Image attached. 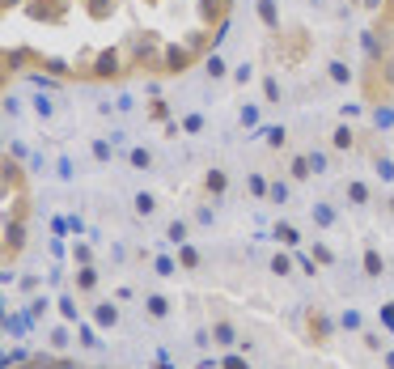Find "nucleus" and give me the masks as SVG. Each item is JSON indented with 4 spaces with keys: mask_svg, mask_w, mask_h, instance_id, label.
Returning <instances> with one entry per match:
<instances>
[{
    "mask_svg": "<svg viewBox=\"0 0 394 369\" xmlns=\"http://www.w3.org/2000/svg\"><path fill=\"white\" fill-rule=\"evenodd\" d=\"M21 251H26V212H13V216H5V246H0V259H5V267L17 263Z\"/></svg>",
    "mask_w": 394,
    "mask_h": 369,
    "instance_id": "obj_1",
    "label": "nucleus"
},
{
    "mask_svg": "<svg viewBox=\"0 0 394 369\" xmlns=\"http://www.w3.org/2000/svg\"><path fill=\"white\" fill-rule=\"evenodd\" d=\"M0 179H5V200H9V195H13V200H17V195H26V170H21L9 153H5V161H0Z\"/></svg>",
    "mask_w": 394,
    "mask_h": 369,
    "instance_id": "obj_2",
    "label": "nucleus"
},
{
    "mask_svg": "<svg viewBox=\"0 0 394 369\" xmlns=\"http://www.w3.org/2000/svg\"><path fill=\"white\" fill-rule=\"evenodd\" d=\"M305 335H310V344H318V348H323V344H331V318L318 310V306L305 310Z\"/></svg>",
    "mask_w": 394,
    "mask_h": 369,
    "instance_id": "obj_3",
    "label": "nucleus"
},
{
    "mask_svg": "<svg viewBox=\"0 0 394 369\" xmlns=\"http://www.w3.org/2000/svg\"><path fill=\"white\" fill-rule=\"evenodd\" d=\"M208 335H212V344H216V348H233V344H237V327H233V318L216 314L212 323H208Z\"/></svg>",
    "mask_w": 394,
    "mask_h": 369,
    "instance_id": "obj_4",
    "label": "nucleus"
},
{
    "mask_svg": "<svg viewBox=\"0 0 394 369\" xmlns=\"http://www.w3.org/2000/svg\"><path fill=\"white\" fill-rule=\"evenodd\" d=\"M225 191H229V175H225V170H220V166H212L208 175H204V195H212V200H220V195H225Z\"/></svg>",
    "mask_w": 394,
    "mask_h": 369,
    "instance_id": "obj_5",
    "label": "nucleus"
},
{
    "mask_svg": "<svg viewBox=\"0 0 394 369\" xmlns=\"http://www.w3.org/2000/svg\"><path fill=\"white\" fill-rule=\"evenodd\" d=\"M360 267H364V276H369V280H378V276L386 272V259H382V251H378V246H364Z\"/></svg>",
    "mask_w": 394,
    "mask_h": 369,
    "instance_id": "obj_6",
    "label": "nucleus"
},
{
    "mask_svg": "<svg viewBox=\"0 0 394 369\" xmlns=\"http://www.w3.org/2000/svg\"><path fill=\"white\" fill-rule=\"evenodd\" d=\"M331 149H335V153H352V149H356V132L348 128V123H339V128L331 132Z\"/></svg>",
    "mask_w": 394,
    "mask_h": 369,
    "instance_id": "obj_7",
    "label": "nucleus"
},
{
    "mask_svg": "<svg viewBox=\"0 0 394 369\" xmlns=\"http://www.w3.org/2000/svg\"><path fill=\"white\" fill-rule=\"evenodd\" d=\"M72 289H77V293H93L97 289V267L93 263L77 267V272H72Z\"/></svg>",
    "mask_w": 394,
    "mask_h": 369,
    "instance_id": "obj_8",
    "label": "nucleus"
},
{
    "mask_svg": "<svg viewBox=\"0 0 394 369\" xmlns=\"http://www.w3.org/2000/svg\"><path fill=\"white\" fill-rule=\"evenodd\" d=\"M115 323H119V306H115V302H102V306L93 310V327H97V331H106V327H115Z\"/></svg>",
    "mask_w": 394,
    "mask_h": 369,
    "instance_id": "obj_9",
    "label": "nucleus"
},
{
    "mask_svg": "<svg viewBox=\"0 0 394 369\" xmlns=\"http://www.w3.org/2000/svg\"><path fill=\"white\" fill-rule=\"evenodd\" d=\"M343 195H348V200H352V208H364L369 200H373V191H369L360 179H348V187H343Z\"/></svg>",
    "mask_w": 394,
    "mask_h": 369,
    "instance_id": "obj_10",
    "label": "nucleus"
},
{
    "mask_svg": "<svg viewBox=\"0 0 394 369\" xmlns=\"http://www.w3.org/2000/svg\"><path fill=\"white\" fill-rule=\"evenodd\" d=\"M272 238H276L280 246H297V242H301L297 225H288V221H276V230H272Z\"/></svg>",
    "mask_w": 394,
    "mask_h": 369,
    "instance_id": "obj_11",
    "label": "nucleus"
},
{
    "mask_svg": "<svg viewBox=\"0 0 394 369\" xmlns=\"http://www.w3.org/2000/svg\"><path fill=\"white\" fill-rule=\"evenodd\" d=\"M288 175L297 179V183H305V179L314 175V161H310V153H297V157H292V166H288Z\"/></svg>",
    "mask_w": 394,
    "mask_h": 369,
    "instance_id": "obj_12",
    "label": "nucleus"
},
{
    "mask_svg": "<svg viewBox=\"0 0 394 369\" xmlns=\"http://www.w3.org/2000/svg\"><path fill=\"white\" fill-rule=\"evenodd\" d=\"M259 17H263V26H267V30H276V34H280V13H276V0H259Z\"/></svg>",
    "mask_w": 394,
    "mask_h": 369,
    "instance_id": "obj_13",
    "label": "nucleus"
},
{
    "mask_svg": "<svg viewBox=\"0 0 394 369\" xmlns=\"http://www.w3.org/2000/svg\"><path fill=\"white\" fill-rule=\"evenodd\" d=\"M144 314H149V318H165L170 314V302L161 298V293H149V298H144Z\"/></svg>",
    "mask_w": 394,
    "mask_h": 369,
    "instance_id": "obj_14",
    "label": "nucleus"
},
{
    "mask_svg": "<svg viewBox=\"0 0 394 369\" xmlns=\"http://www.w3.org/2000/svg\"><path fill=\"white\" fill-rule=\"evenodd\" d=\"M204 259H200V251H195V246L191 242H183L178 246V267H187V272H195V267H200Z\"/></svg>",
    "mask_w": 394,
    "mask_h": 369,
    "instance_id": "obj_15",
    "label": "nucleus"
},
{
    "mask_svg": "<svg viewBox=\"0 0 394 369\" xmlns=\"http://www.w3.org/2000/svg\"><path fill=\"white\" fill-rule=\"evenodd\" d=\"M187 234H191L187 221H170V225H165V238L174 242V246H183V242H187Z\"/></svg>",
    "mask_w": 394,
    "mask_h": 369,
    "instance_id": "obj_16",
    "label": "nucleus"
},
{
    "mask_svg": "<svg viewBox=\"0 0 394 369\" xmlns=\"http://www.w3.org/2000/svg\"><path fill=\"white\" fill-rule=\"evenodd\" d=\"M360 344L369 353H386V335L382 331H360Z\"/></svg>",
    "mask_w": 394,
    "mask_h": 369,
    "instance_id": "obj_17",
    "label": "nucleus"
},
{
    "mask_svg": "<svg viewBox=\"0 0 394 369\" xmlns=\"http://www.w3.org/2000/svg\"><path fill=\"white\" fill-rule=\"evenodd\" d=\"M272 272H276V276H292V259H288L284 251L272 255Z\"/></svg>",
    "mask_w": 394,
    "mask_h": 369,
    "instance_id": "obj_18",
    "label": "nucleus"
},
{
    "mask_svg": "<svg viewBox=\"0 0 394 369\" xmlns=\"http://www.w3.org/2000/svg\"><path fill=\"white\" fill-rule=\"evenodd\" d=\"M136 212H140V216H153V212H157V200H153L149 191H144V195H136Z\"/></svg>",
    "mask_w": 394,
    "mask_h": 369,
    "instance_id": "obj_19",
    "label": "nucleus"
},
{
    "mask_svg": "<svg viewBox=\"0 0 394 369\" xmlns=\"http://www.w3.org/2000/svg\"><path fill=\"white\" fill-rule=\"evenodd\" d=\"M267 144H272V149H284V144H288V132H284V128H267Z\"/></svg>",
    "mask_w": 394,
    "mask_h": 369,
    "instance_id": "obj_20",
    "label": "nucleus"
},
{
    "mask_svg": "<svg viewBox=\"0 0 394 369\" xmlns=\"http://www.w3.org/2000/svg\"><path fill=\"white\" fill-rule=\"evenodd\" d=\"M132 166H136V170H149V166H153V153H149V149H132Z\"/></svg>",
    "mask_w": 394,
    "mask_h": 369,
    "instance_id": "obj_21",
    "label": "nucleus"
},
{
    "mask_svg": "<svg viewBox=\"0 0 394 369\" xmlns=\"http://www.w3.org/2000/svg\"><path fill=\"white\" fill-rule=\"evenodd\" d=\"M220 369H251V361L237 357V353H229V357H220Z\"/></svg>",
    "mask_w": 394,
    "mask_h": 369,
    "instance_id": "obj_22",
    "label": "nucleus"
},
{
    "mask_svg": "<svg viewBox=\"0 0 394 369\" xmlns=\"http://www.w3.org/2000/svg\"><path fill=\"white\" fill-rule=\"evenodd\" d=\"M314 259L323 263V267H331V263H335V255H331V246H323V242H314Z\"/></svg>",
    "mask_w": 394,
    "mask_h": 369,
    "instance_id": "obj_23",
    "label": "nucleus"
},
{
    "mask_svg": "<svg viewBox=\"0 0 394 369\" xmlns=\"http://www.w3.org/2000/svg\"><path fill=\"white\" fill-rule=\"evenodd\" d=\"M331 81H352V68L335 60V64H331Z\"/></svg>",
    "mask_w": 394,
    "mask_h": 369,
    "instance_id": "obj_24",
    "label": "nucleus"
},
{
    "mask_svg": "<svg viewBox=\"0 0 394 369\" xmlns=\"http://www.w3.org/2000/svg\"><path fill=\"white\" fill-rule=\"evenodd\" d=\"M267 200H272V204H284V200H288V187H284V183H272V191H267Z\"/></svg>",
    "mask_w": 394,
    "mask_h": 369,
    "instance_id": "obj_25",
    "label": "nucleus"
},
{
    "mask_svg": "<svg viewBox=\"0 0 394 369\" xmlns=\"http://www.w3.org/2000/svg\"><path fill=\"white\" fill-rule=\"evenodd\" d=\"M47 369H81V365L68 361V357H47Z\"/></svg>",
    "mask_w": 394,
    "mask_h": 369,
    "instance_id": "obj_26",
    "label": "nucleus"
},
{
    "mask_svg": "<svg viewBox=\"0 0 394 369\" xmlns=\"http://www.w3.org/2000/svg\"><path fill=\"white\" fill-rule=\"evenodd\" d=\"M263 93H267V102H280V85H276V77L263 81Z\"/></svg>",
    "mask_w": 394,
    "mask_h": 369,
    "instance_id": "obj_27",
    "label": "nucleus"
},
{
    "mask_svg": "<svg viewBox=\"0 0 394 369\" xmlns=\"http://www.w3.org/2000/svg\"><path fill=\"white\" fill-rule=\"evenodd\" d=\"M93 157L97 161H111V144L106 140H93Z\"/></svg>",
    "mask_w": 394,
    "mask_h": 369,
    "instance_id": "obj_28",
    "label": "nucleus"
},
{
    "mask_svg": "<svg viewBox=\"0 0 394 369\" xmlns=\"http://www.w3.org/2000/svg\"><path fill=\"white\" fill-rule=\"evenodd\" d=\"M339 323H343V327H352V331H360V314H356V310H343Z\"/></svg>",
    "mask_w": 394,
    "mask_h": 369,
    "instance_id": "obj_29",
    "label": "nucleus"
},
{
    "mask_svg": "<svg viewBox=\"0 0 394 369\" xmlns=\"http://www.w3.org/2000/svg\"><path fill=\"white\" fill-rule=\"evenodd\" d=\"M153 267H157V276H174V267H178V263H174V259H157Z\"/></svg>",
    "mask_w": 394,
    "mask_h": 369,
    "instance_id": "obj_30",
    "label": "nucleus"
},
{
    "mask_svg": "<svg viewBox=\"0 0 394 369\" xmlns=\"http://www.w3.org/2000/svg\"><path fill=\"white\" fill-rule=\"evenodd\" d=\"M208 77H225V60L212 56V60H208Z\"/></svg>",
    "mask_w": 394,
    "mask_h": 369,
    "instance_id": "obj_31",
    "label": "nucleus"
},
{
    "mask_svg": "<svg viewBox=\"0 0 394 369\" xmlns=\"http://www.w3.org/2000/svg\"><path fill=\"white\" fill-rule=\"evenodd\" d=\"M9 369H47V357H34V361H21V365H9Z\"/></svg>",
    "mask_w": 394,
    "mask_h": 369,
    "instance_id": "obj_32",
    "label": "nucleus"
},
{
    "mask_svg": "<svg viewBox=\"0 0 394 369\" xmlns=\"http://www.w3.org/2000/svg\"><path fill=\"white\" fill-rule=\"evenodd\" d=\"M314 216H318V225H331V221H335V212L323 204V208H314Z\"/></svg>",
    "mask_w": 394,
    "mask_h": 369,
    "instance_id": "obj_33",
    "label": "nucleus"
},
{
    "mask_svg": "<svg viewBox=\"0 0 394 369\" xmlns=\"http://www.w3.org/2000/svg\"><path fill=\"white\" fill-rule=\"evenodd\" d=\"M60 310H64L68 323H77V306H72V298H64V302H60Z\"/></svg>",
    "mask_w": 394,
    "mask_h": 369,
    "instance_id": "obj_34",
    "label": "nucleus"
},
{
    "mask_svg": "<svg viewBox=\"0 0 394 369\" xmlns=\"http://www.w3.org/2000/svg\"><path fill=\"white\" fill-rule=\"evenodd\" d=\"M183 128H187V132H200V128H204V119H200V115H187V119H183Z\"/></svg>",
    "mask_w": 394,
    "mask_h": 369,
    "instance_id": "obj_35",
    "label": "nucleus"
},
{
    "mask_svg": "<svg viewBox=\"0 0 394 369\" xmlns=\"http://www.w3.org/2000/svg\"><path fill=\"white\" fill-rule=\"evenodd\" d=\"M382 323L394 331V302H386V306H382Z\"/></svg>",
    "mask_w": 394,
    "mask_h": 369,
    "instance_id": "obj_36",
    "label": "nucleus"
},
{
    "mask_svg": "<svg viewBox=\"0 0 394 369\" xmlns=\"http://www.w3.org/2000/svg\"><path fill=\"white\" fill-rule=\"evenodd\" d=\"M72 259H77V263L85 267V263H89V246H77V251H72Z\"/></svg>",
    "mask_w": 394,
    "mask_h": 369,
    "instance_id": "obj_37",
    "label": "nucleus"
},
{
    "mask_svg": "<svg viewBox=\"0 0 394 369\" xmlns=\"http://www.w3.org/2000/svg\"><path fill=\"white\" fill-rule=\"evenodd\" d=\"M51 344H56V348H64V344H68V331H64V327H56V335H51Z\"/></svg>",
    "mask_w": 394,
    "mask_h": 369,
    "instance_id": "obj_38",
    "label": "nucleus"
},
{
    "mask_svg": "<svg viewBox=\"0 0 394 369\" xmlns=\"http://www.w3.org/2000/svg\"><path fill=\"white\" fill-rule=\"evenodd\" d=\"M382 365H386V369H394V348H386V353H382Z\"/></svg>",
    "mask_w": 394,
    "mask_h": 369,
    "instance_id": "obj_39",
    "label": "nucleus"
},
{
    "mask_svg": "<svg viewBox=\"0 0 394 369\" xmlns=\"http://www.w3.org/2000/svg\"><path fill=\"white\" fill-rule=\"evenodd\" d=\"M0 5H5V13H9V9H21L26 0H0Z\"/></svg>",
    "mask_w": 394,
    "mask_h": 369,
    "instance_id": "obj_40",
    "label": "nucleus"
},
{
    "mask_svg": "<svg viewBox=\"0 0 394 369\" xmlns=\"http://www.w3.org/2000/svg\"><path fill=\"white\" fill-rule=\"evenodd\" d=\"M386 212H390V216H394V195H390V204H386Z\"/></svg>",
    "mask_w": 394,
    "mask_h": 369,
    "instance_id": "obj_41",
    "label": "nucleus"
},
{
    "mask_svg": "<svg viewBox=\"0 0 394 369\" xmlns=\"http://www.w3.org/2000/svg\"><path fill=\"white\" fill-rule=\"evenodd\" d=\"M153 369H170V365H165V361H157V365H153Z\"/></svg>",
    "mask_w": 394,
    "mask_h": 369,
    "instance_id": "obj_42",
    "label": "nucleus"
},
{
    "mask_svg": "<svg viewBox=\"0 0 394 369\" xmlns=\"http://www.w3.org/2000/svg\"><path fill=\"white\" fill-rule=\"evenodd\" d=\"M390 47H394V30H390Z\"/></svg>",
    "mask_w": 394,
    "mask_h": 369,
    "instance_id": "obj_43",
    "label": "nucleus"
}]
</instances>
